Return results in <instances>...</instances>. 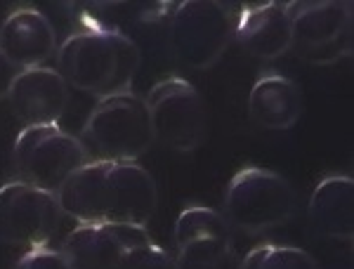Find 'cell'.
<instances>
[{"mask_svg":"<svg viewBox=\"0 0 354 269\" xmlns=\"http://www.w3.org/2000/svg\"><path fill=\"white\" fill-rule=\"evenodd\" d=\"M57 201L78 225L145 227L158 208V192L142 165L88 161L57 192Z\"/></svg>","mask_w":354,"mask_h":269,"instance_id":"6da1fadb","label":"cell"},{"mask_svg":"<svg viewBox=\"0 0 354 269\" xmlns=\"http://www.w3.org/2000/svg\"><path fill=\"white\" fill-rule=\"evenodd\" d=\"M140 68V48L106 28H83L57 50V73L66 85L104 100L128 93Z\"/></svg>","mask_w":354,"mask_h":269,"instance_id":"7a4b0ae2","label":"cell"},{"mask_svg":"<svg viewBox=\"0 0 354 269\" xmlns=\"http://www.w3.org/2000/svg\"><path fill=\"white\" fill-rule=\"evenodd\" d=\"M78 140L88 154V161L135 163L153 145L147 100L133 90L100 100L90 111Z\"/></svg>","mask_w":354,"mask_h":269,"instance_id":"3957f363","label":"cell"},{"mask_svg":"<svg viewBox=\"0 0 354 269\" xmlns=\"http://www.w3.org/2000/svg\"><path fill=\"white\" fill-rule=\"evenodd\" d=\"M295 213V192L281 175L265 168H243L225 192L227 225L243 234L281 227Z\"/></svg>","mask_w":354,"mask_h":269,"instance_id":"277c9868","label":"cell"},{"mask_svg":"<svg viewBox=\"0 0 354 269\" xmlns=\"http://www.w3.org/2000/svg\"><path fill=\"white\" fill-rule=\"evenodd\" d=\"M15 168L21 182L55 194L71 175L88 163V154L76 135L59 125L24 128L15 142Z\"/></svg>","mask_w":354,"mask_h":269,"instance_id":"5b68a950","label":"cell"},{"mask_svg":"<svg viewBox=\"0 0 354 269\" xmlns=\"http://www.w3.org/2000/svg\"><path fill=\"white\" fill-rule=\"evenodd\" d=\"M234 36L230 10L215 0L180 3L170 19V48L182 66L203 71L220 62Z\"/></svg>","mask_w":354,"mask_h":269,"instance_id":"8992f818","label":"cell"},{"mask_svg":"<svg viewBox=\"0 0 354 269\" xmlns=\"http://www.w3.org/2000/svg\"><path fill=\"white\" fill-rule=\"evenodd\" d=\"M290 50L310 64H335L352 55V3H286Z\"/></svg>","mask_w":354,"mask_h":269,"instance_id":"52a82bcc","label":"cell"},{"mask_svg":"<svg viewBox=\"0 0 354 269\" xmlns=\"http://www.w3.org/2000/svg\"><path fill=\"white\" fill-rule=\"evenodd\" d=\"M151 113L153 142L173 151H194L208 133V111L192 83L185 78H165L145 97Z\"/></svg>","mask_w":354,"mask_h":269,"instance_id":"ba28073f","label":"cell"},{"mask_svg":"<svg viewBox=\"0 0 354 269\" xmlns=\"http://www.w3.org/2000/svg\"><path fill=\"white\" fill-rule=\"evenodd\" d=\"M62 222L55 194L17 180L0 187V241L19 248H43Z\"/></svg>","mask_w":354,"mask_h":269,"instance_id":"9c48e42d","label":"cell"},{"mask_svg":"<svg viewBox=\"0 0 354 269\" xmlns=\"http://www.w3.org/2000/svg\"><path fill=\"white\" fill-rule=\"evenodd\" d=\"M151 243L137 225H78L62 243V255L71 269H123L130 250Z\"/></svg>","mask_w":354,"mask_h":269,"instance_id":"30bf717a","label":"cell"},{"mask_svg":"<svg viewBox=\"0 0 354 269\" xmlns=\"http://www.w3.org/2000/svg\"><path fill=\"white\" fill-rule=\"evenodd\" d=\"M8 102L12 106L15 116L26 128L57 125L68 104V85L57 73V68H26V71L17 73Z\"/></svg>","mask_w":354,"mask_h":269,"instance_id":"8fae6325","label":"cell"},{"mask_svg":"<svg viewBox=\"0 0 354 269\" xmlns=\"http://www.w3.org/2000/svg\"><path fill=\"white\" fill-rule=\"evenodd\" d=\"M57 50V36L50 19L33 8L15 10L0 24V53L19 71L43 66Z\"/></svg>","mask_w":354,"mask_h":269,"instance_id":"7c38bea8","label":"cell"},{"mask_svg":"<svg viewBox=\"0 0 354 269\" xmlns=\"http://www.w3.org/2000/svg\"><path fill=\"white\" fill-rule=\"evenodd\" d=\"M239 48L258 59H277L290 50L288 5L265 3L248 8L234 24Z\"/></svg>","mask_w":354,"mask_h":269,"instance_id":"4fadbf2b","label":"cell"},{"mask_svg":"<svg viewBox=\"0 0 354 269\" xmlns=\"http://www.w3.org/2000/svg\"><path fill=\"white\" fill-rule=\"evenodd\" d=\"M307 217L314 234L333 241L354 239V182L347 175H330L314 189Z\"/></svg>","mask_w":354,"mask_h":269,"instance_id":"5bb4252c","label":"cell"},{"mask_svg":"<svg viewBox=\"0 0 354 269\" xmlns=\"http://www.w3.org/2000/svg\"><path fill=\"white\" fill-rule=\"evenodd\" d=\"M248 113L265 130H288L302 116V93L290 78L270 73L253 85Z\"/></svg>","mask_w":354,"mask_h":269,"instance_id":"9a60e30c","label":"cell"},{"mask_svg":"<svg viewBox=\"0 0 354 269\" xmlns=\"http://www.w3.org/2000/svg\"><path fill=\"white\" fill-rule=\"evenodd\" d=\"M232 239H198L182 245L175 269H239Z\"/></svg>","mask_w":354,"mask_h":269,"instance_id":"2e32d148","label":"cell"},{"mask_svg":"<svg viewBox=\"0 0 354 269\" xmlns=\"http://www.w3.org/2000/svg\"><path fill=\"white\" fill-rule=\"evenodd\" d=\"M230 225L222 217V213H215L203 205H192L182 210L175 222V243L177 248L198 241V239H232Z\"/></svg>","mask_w":354,"mask_h":269,"instance_id":"e0dca14e","label":"cell"},{"mask_svg":"<svg viewBox=\"0 0 354 269\" xmlns=\"http://www.w3.org/2000/svg\"><path fill=\"white\" fill-rule=\"evenodd\" d=\"M239 269H319V265L302 248L267 243L250 250Z\"/></svg>","mask_w":354,"mask_h":269,"instance_id":"ac0fdd59","label":"cell"},{"mask_svg":"<svg viewBox=\"0 0 354 269\" xmlns=\"http://www.w3.org/2000/svg\"><path fill=\"white\" fill-rule=\"evenodd\" d=\"M123 269H175V260L165 253L161 245L151 241L130 250L128 257H125Z\"/></svg>","mask_w":354,"mask_h":269,"instance_id":"d6986e66","label":"cell"},{"mask_svg":"<svg viewBox=\"0 0 354 269\" xmlns=\"http://www.w3.org/2000/svg\"><path fill=\"white\" fill-rule=\"evenodd\" d=\"M15 269H71V267H68L66 257L62 255V250L43 245V248L26 250V253L17 260Z\"/></svg>","mask_w":354,"mask_h":269,"instance_id":"ffe728a7","label":"cell"},{"mask_svg":"<svg viewBox=\"0 0 354 269\" xmlns=\"http://www.w3.org/2000/svg\"><path fill=\"white\" fill-rule=\"evenodd\" d=\"M17 73H19V68H17L8 57L0 53V100H8L10 88H12Z\"/></svg>","mask_w":354,"mask_h":269,"instance_id":"44dd1931","label":"cell"}]
</instances>
